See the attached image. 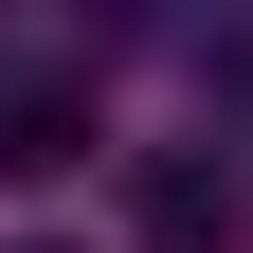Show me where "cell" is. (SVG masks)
Wrapping results in <instances>:
<instances>
[{"instance_id": "2", "label": "cell", "mask_w": 253, "mask_h": 253, "mask_svg": "<svg viewBox=\"0 0 253 253\" xmlns=\"http://www.w3.org/2000/svg\"><path fill=\"white\" fill-rule=\"evenodd\" d=\"M73 145H90V90H54V73H18V90H0V163H18V181H54Z\"/></svg>"}, {"instance_id": "1", "label": "cell", "mask_w": 253, "mask_h": 253, "mask_svg": "<svg viewBox=\"0 0 253 253\" xmlns=\"http://www.w3.org/2000/svg\"><path fill=\"white\" fill-rule=\"evenodd\" d=\"M145 235L163 253H235V163H145Z\"/></svg>"}]
</instances>
